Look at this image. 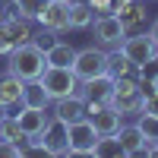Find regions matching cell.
<instances>
[{
    "label": "cell",
    "mask_w": 158,
    "mask_h": 158,
    "mask_svg": "<svg viewBox=\"0 0 158 158\" xmlns=\"http://www.w3.org/2000/svg\"><path fill=\"white\" fill-rule=\"evenodd\" d=\"M29 139H38V142H41V149H44L48 155H70L67 123L57 120L54 114H51V120H48V127L41 130V133H38V136H29Z\"/></svg>",
    "instance_id": "cell-7"
},
{
    "label": "cell",
    "mask_w": 158,
    "mask_h": 158,
    "mask_svg": "<svg viewBox=\"0 0 158 158\" xmlns=\"http://www.w3.org/2000/svg\"><path fill=\"white\" fill-rule=\"evenodd\" d=\"M48 60H44V51L38 48L35 41H25V44H16L6 54V73L19 76L22 82H32V79H38L44 73Z\"/></svg>",
    "instance_id": "cell-1"
},
{
    "label": "cell",
    "mask_w": 158,
    "mask_h": 158,
    "mask_svg": "<svg viewBox=\"0 0 158 158\" xmlns=\"http://www.w3.org/2000/svg\"><path fill=\"white\" fill-rule=\"evenodd\" d=\"M0 142H13V146H22L25 142V133L16 120V114H3L0 111Z\"/></svg>",
    "instance_id": "cell-17"
},
{
    "label": "cell",
    "mask_w": 158,
    "mask_h": 158,
    "mask_svg": "<svg viewBox=\"0 0 158 158\" xmlns=\"http://www.w3.org/2000/svg\"><path fill=\"white\" fill-rule=\"evenodd\" d=\"M89 120L95 123V130H98V136H111V133H117L120 130V123H123V114H117L111 104H104V108H98L95 114H89Z\"/></svg>",
    "instance_id": "cell-15"
},
{
    "label": "cell",
    "mask_w": 158,
    "mask_h": 158,
    "mask_svg": "<svg viewBox=\"0 0 158 158\" xmlns=\"http://www.w3.org/2000/svg\"><path fill=\"white\" fill-rule=\"evenodd\" d=\"M108 76H136V63L130 60L120 48H114V54H108Z\"/></svg>",
    "instance_id": "cell-20"
},
{
    "label": "cell",
    "mask_w": 158,
    "mask_h": 158,
    "mask_svg": "<svg viewBox=\"0 0 158 158\" xmlns=\"http://www.w3.org/2000/svg\"><path fill=\"white\" fill-rule=\"evenodd\" d=\"M32 41L41 48V51H48V48H54L60 38H57V32H51V29H41V32H32Z\"/></svg>",
    "instance_id": "cell-26"
},
{
    "label": "cell",
    "mask_w": 158,
    "mask_h": 158,
    "mask_svg": "<svg viewBox=\"0 0 158 158\" xmlns=\"http://www.w3.org/2000/svg\"><path fill=\"white\" fill-rule=\"evenodd\" d=\"M51 114H54L57 120H63V123H73V120L89 117V108H85V98L76 92V95H67V98L51 101Z\"/></svg>",
    "instance_id": "cell-10"
},
{
    "label": "cell",
    "mask_w": 158,
    "mask_h": 158,
    "mask_svg": "<svg viewBox=\"0 0 158 158\" xmlns=\"http://www.w3.org/2000/svg\"><path fill=\"white\" fill-rule=\"evenodd\" d=\"M3 22H6V6L0 3V25H3Z\"/></svg>",
    "instance_id": "cell-31"
},
{
    "label": "cell",
    "mask_w": 158,
    "mask_h": 158,
    "mask_svg": "<svg viewBox=\"0 0 158 158\" xmlns=\"http://www.w3.org/2000/svg\"><path fill=\"white\" fill-rule=\"evenodd\" d=\"M92 155H98V158H127V152H123V146H120V139H117V133H111V136H98Z\"/></svg>",
    "instance_id": "cell-21"
},
{
    "label": "cell",
    "mask_w": 158,
    "mask_h": 158,
    "mask_svg": "<svg viewBox=\"0 0 158 158\" xmlns=\"http://www.w3.org/2000/svg\"><path fill=\"white\" fill-rule=\"evenodd\" d=\"M136 79H146V82H155V85H158V54H155L152 60H146V63L136 70Z\"/></svg>",
    "instance_id": "cell-25"
},
{
    "label": "cell",
    "mask_w": 158,
    "mask_h": 158,
    "mask_svg": "<svg viewBox=\"0 0 158 158\" xmlns=\"http://www.w3.org/2000/svg\"><path fill=\"white\" fill-rule=\"evenodd\" d=\"M108 104L117 111V114H139L142 111V92H139V82L136 76H117L114 85H111V98Z\"/></svg>",
    "instance_id": "cell-2"
},
{
    "label": "cell",
    "mask_w": 158,
    "mask_h": 158,
    "mask_svg": "<svg viewBox=\"0 0 158 158\" xmlns=\"http://www.w3.org/2000/svg\"><path fill=\"white\" fill-rule=\"evenodd\" d=\"M67 139H70V155H92L98 130H95V123L89 117H82V120L67 123Z\"/></svg>",
    "instance_id": "cell-5"
},
{
    "label": "cell",
    "mask_w": 158,
    "mask_h": 158,
    "mask_svg": "<svg viewBox=\"0 0 158 158\" xmlns=\"http://www.w3.org/2000/svg\"><path fill=\"white\" fill-rule=\"evenodd\" d=\"M136 127H139V133L146 136V142H149V146H155V142H158V117H155V114L139 111V120H136Z\"/></svg>",
    "instance_id": "cell-24"
},
{
    "label": "cell",
    "mask_w": 158,
    "mask_h": 158,
    "mask_svg": "<svg viewBox=\"0 0 158 158\" xmlns=\"http://www.w3.org/2000/svg\"><path fill=\"white\" fill-rule=\"evenodd\" d=\"M120 51H123V54L136 63V70H139L146 60H152V57L158 54V44L149 38V32H133V35H127V38H123Z\"/></svg>",
    "instance_id": "cell-9"
},
{
    "label": "cell",
    "mask_w": 158,
    "mask_h": 158,
    "mask_svg": "<svg viewBox=\"0 0 158 158\" xmlns=\"http://www.w3.org/2000/svg\"><path fill=\"white\" fill-rule=\"evenodd\" d=\"M111 85H114V76H95V79H85L79 82V95L85 98V104H108L111 98Z\"/></svg>",
    "instance_id": "cell-11"
},
{
    "label": "cell",
    "mask_w": 158,
    "mask_h": 158,
    "mask_svg": "<svg viewBox=\"0 0 158 158\" xmlns=\"http://www.w3.org/2000/svg\"><path fill=\"white\" fill-rule=\"evenodd\" d=\"M16 48V41L10 38V32H6V25H0V57H6L10 51Z\"/></svg>",
    "instance_id": "cell-27"
},
{
    "label": "cell",
    "mask_w": 158,
    "mask_h": 158,
    "mask_svg": "<svg viewBox=\"0 0 158 158\" xmlns=\"http://www.w3.org/2000/svg\"><path fill=\"white\" fill-rule=\"evenodd\" d=\"M35 22L41 29H51V32H70V0H48L44 10L35 16Z\"/></svg>",
    "instance_id": "cell-8"
},
{
    "label": "cell",
    "mask_w": 158,
    "mask_h": 158,
    "mask_svg": "<svg viewBox=\"0 0 158 158\" xmlns=\"http://www.w3.org/2000/svg\"><path fill=\"white\" fill-rule=\"evenodd\" d=\"M6 32H10V38L16 44H25V41H32V25H29V19H22V16H13V13H6Z\"/></svg>",
    "instance_id": "cell-22"
},
{
    "label": "cell",
    "mask_w": 158,
    "mask_h": 158,
    "mask_svg": "<svg viewBox=\"0 0 158 158\" xmlns=\"http://www.w3.org/2000/svg\"><path fill=\"white\" fill-rule=\"evenodd\" d=\"M16 120H19V127H22L25 139H29V136H38V133H41V130L48 127L51 114H48V108H22V104H19Z\"/></svg>",
    "instance_id": "cell-12"
},
{
    "label": "cell",
    "mask_w": 158,
    "mask_h": 158,
    "mask_svg": "<svg viewBox=\"0 0 158 158\" xmlns=\"http://www.w3.org/2000/svg\"><path fill=\"white\" fill-rule=\"evenodd\" d=\"M85 3L95 10L98 16H104V13H111V3H114V0H85Z\"/></svg>",
    "instance_id": "cell-28"
},
{
    "label": "cell",
    "mask_w": 158,
    "mask_h": 158,
    "mask_svg": "<svg viewBox=\"0 0 158 158\" xmlns=\"http://www.w3.org/2000/svg\"><path fill=\"white\" fill-rule=\"evenodd\" d=\"M22 108H51V98H48V92L44 85L38 82V79H32V82H25L22 85Z\"/></svg>",
    "instance_id": "cell-16"
},
{
    "label": "cell",
    "mask_w": 158,
    "mask_h": 158,
    "mask_svg": "<svg viewBox=\"0 0 158 158\" xmlns=\"http://www.w3.org/2000/svg\"><path fill=\"white\" fill-rule=\"evenodd\" d=\"M22 85L25 82L19 76H13V73L0 76V111H10V108H16L22 101Z\"/></svg>",
    "instance_id": "cell-14"
},
{
    "label": "cell",
    "mask_w": 158,
    "mask_h": 158,
    "mask_svg": "<svg viewBox=\"0 0 158 158\" xmlns=\"http://www.w3.org/2000/svg\"><path fill=\"white\" fill-rule=\"evenodd\" d=\"M92 19H95V10H92L85 0H70V29H89Z\"/></svg>",
    "instance_id": "cell-19"
},
{
    "label": "cell",
    "mask_w": 158,
    "mask_h": 158,
    "mask_svg": "<svg viewBox=\"0 0 158 158\" xmlns=\"http://www.w3.org/2000/svg\"><path fill=\"white\" fill-rule=\"evenodd\" d=\"M92 32H95V41L101 48H120L123 38H127V29L123 22L114 16V13H104V16H95L92 19Z\"/></svg>",
    "instance_id": "cell-6"
},
{
    "label": "cell",
    "mask_w": 158,
    "mask_h": 158,
    "mask_svg": "<svg viewBox=\"0 0 158 158\" xmlns=\"http://www.w3.org/2000/svg\"><path fill=\"white\" fill-rule=\"evenodd\" d=\"M44 60H48V67H73V60H76V48L67 44V41H57L54 48L44 51Z\"/></svg>",
    "instance_id": "cell-18"
},
{
    "label": "cell",
    "mask_w": 158,
    "mask_h": 158,
    "mask_svg": "<svg viewBox=\"0 0 158 158\" xmlns=\"http://www.w3.org/2000/svg\"><path fill=\"white\" fill-rule=\"evenodd\" d=\"M44 3H48V0H10L6 13H13V16H22V19H29V22H35V16L44 10Z\"/></svg>",
    "instance_id": "cell-23"
},
{
    "label": "cell",
    "mask_w": 158,
    "mask_h": 158,
    "mask_svg": "<svg viewBox=\"0 0 158 158\" xmlns=\"http://www.w3.org/2000/svg\"><path fill=\"white\" fill-rule=\"evenodd\" d=\"M142 111L158 117V92H155V95H149V98H142Z\"/></svg>",
    "instance_id": "cell-29"
},
{
    "label": "cell",
    "mask_w": 158,
    "mask_h": 158,
    "mask_svg": "<svg viewBox=\"0 0 158 158\" xmlns=\"http://www.w3.org/2000/svg\"><path fill=\"white\" fill-rule=\"evenodd\" d=\"M73 73L79 82H85V79H95V76H104L108 73V51H104L101 44L95 48H82L76 51V60H73Z\"/></svg>",
    "instance_id": "cell-4"
},
{
    "label": "cell",
    "mask_w": 158,
    "mask_h": 158,
    "mask_svg": "<svg viewBox=\"0 0 158 158\" xmlns=\"http://www.w3.org/2000/svg\"><path fill=\"white\" fill-rule=\"evenodd\" d=\"M149 38H152V41H155V44H158V19H155V22H152V25H149Z\"/></svg>",
    "instance_id": "cell-30"
},
{
    "label": "cell",
    "mask_w": 158,
    "mask_h": 158,
    "mask_svg": "<svg viewBox=\"0 0 158 158\" xmlns=\"http://www.w3.org/2000/svg\"><path fill=\"white\" fill-rule=\"evenodd\" d=\"M38 82L44 85V92H48L51 101L76 95V92H79V79H76L73 67H44V73L38 76Z\"/></svg>",
    "instance_id": "cell-3"
},
{
    "label": "cell",
    "mask_w": 158,
    "mask_h": 158,
    "mask_svg": "<svg viewBox=\"0 0 158 158\" xmlns=\"http://www.w3.org/2000/svg\"><path fill=\"white\" fill-rule=\"evenodd\" d=\"M117 139H120V146H123V152L127 155H149V142H146V136L139 133V127L136 123H120V130H117Z\"/></svg>",
    "instance_id": "cell-13"
}]
</instances>
